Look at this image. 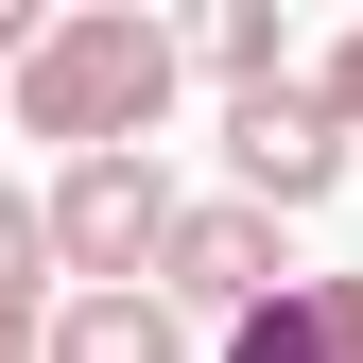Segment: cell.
Segmentation results:
<instances>
[{"label": "cell", "instance_id": "obj_1", "mask_svg": "<svg viewBox=\"0 0 363 363\" xmlns=\"http://www.w3.org/2000/svg\"><path fill=\"white\" fill-rule=\"evenodd\" d=\"M173 86H191V35L173 18L69 0V18H35V52L0 69V104H18V139H52V173H69V156H156Z\"/></svg>", "mask_w": 363, "mask_h": 363}, {"label": "cell", "instance_id": "obj_2", "mask_svg": "<svg viewBox=\"0 0 363 363\" xmlns=\"http://www.w3.org/2000/svg\"><path fill=\"white\" fill-rule=\"evenodd\" d=\"M173 173L156 156H69L52 191H35V225H52V294H156V242H173Z\"/></svg>", "mask_w": 363, "mask_h": 363}, {"label": "cell", "instance_id": "obj_3", "mask_svg": "<svg viewBox=\"0 0 363 363\" xmlns=\"http://www.w3.org/2000/svg\"><path fill=\"white\" fill-rule=\"evenodd\" d=\"M225 191H242L259 225H311L346 191V121L311 104V86H242V104H225Z\"/></svg>", "mask_w": 363, "mask_h": 363}, {"label": "cell", "instance_id": "obj_4", "mask_svg": "<svg viewBox=\"0 0 363 363\" xmlns=\"http://www.w3.org/2000/svg\"><path fill=\"white\" fill-rule=\"evenodd\" d=\"M259 294H294L277 225H259L242 191H225V208H173V242H156V311H173V329H242Z\"/></svg>", "mask_w": 363, "mask_h": 363}, {"label": "cell", "instance_id": "obj_5", "mask_svg": "<svg viewBox=\"0 0 363 363\" xmlns=\"http://www.w3.org/2000/svg\"><path fill=\"white\" fill-rule=\"evenodd\" d=\"M35 363H191V329L156 294H52V346Z\"/></svg>", "mask_w": 363, "mask_h": 363}, {"label": "cell", "instance_id": "obj_6", "mask_svg": "<svg viewBox=\"0 0 363 363\" xmlns=\"http://www.w3.org/2000/svg\"><path fill=\"white\" fill-rule=\"evenodd\" d=\"M191 69L225 86V104H242V86H294V18H277V0H208V18H191Z\"/></svg>", "mask_w": 363, "mask_h": 363}, {"label": "cell", "instance_id": "obj_7", "mask_svg": "<svg viewBox=\"0 0 363 363\" xmlns=\"http://www.w3.org/2000/svg\"><path fill=\"white\" fill-rule=\"evenodd\" d=\"M52 346V225H35V191H0V363Z\"/></svg>", "mask_w": 363, "mask_h": 363}, {"label": "cell", "instance_id": "obj_8", "mask_svg": "<svg viewBox=\"0 0 363 363\" xmlns=\"http://www.w3.org/2000/svg\"><path fill=\"white\" fill-rule=\"evenodd\" d=\"M208 363H329V329H311V277H294V294H259L242 329H208Z\"/></svg>", "mask_w": 363, "mask_h": 363}, {"label": "cell", "instance_id": "obj_9", "mask_svg": "<svg viewBox=\"0 0 363 363\" xmlns=\"http://www.w3.org/2000/svg\"><path fill=\"white\" fill-rule=\"evenodd\" d=\"M311 104H329L346 139H363V35H329V69H311Z\"/></svg>", "mask_w": 363, "mask_h": 363}, {"label": "cell", "instance_id": "obj_10", "mask_svg": "<svg viewBox=\"0 0 363 363\" xmlns=\"http://www.w3.org/2000/svg\"><path fill=\"white\" fill-rule=\"evenodd\" d=\"M311 329H329V363H363V277H311Z\"/></svg>", "mask_w": 363, "mask_h": 363}, {"label": "cell", "instance_id": "obj_11", "mask_svg": "<svg viewBox=\"0 0 363 363\" xmlns=\"http://www.w3.org/2000/svg\"><path fill=\"white\" fill-rule=\"evenodd\" d=\"M18 52H35V18H18V0H0V69H18Z\"/></svg>", "mask_w": 363, "mask_h": 363}]
</instances>
